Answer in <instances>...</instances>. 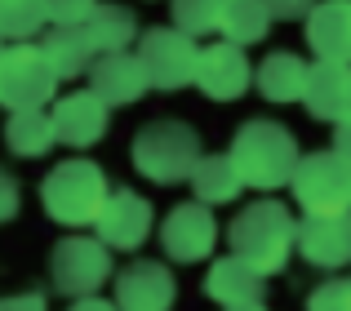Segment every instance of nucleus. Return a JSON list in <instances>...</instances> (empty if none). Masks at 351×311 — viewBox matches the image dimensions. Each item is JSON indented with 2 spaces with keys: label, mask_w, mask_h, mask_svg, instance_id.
<instances>
[{
  "label": "nucleus",
  "mask_w": 351,
  "mask_h": 311,
  "mask_svg": "<svg viewBox=\"0 0 351 311\" xmlns=\"http://www.w3.org/2000/svg\"><path fill=\"white\" fill-rule=\"evenodd\" d=\"M227 245L236 258H245L249 267H258L263 276L280 271L289 262V253L298 249V218L280 205V200H254L232 218L227 227Z\"/></svg>",
  "instance_id": "1"
},
{
  "label": "nucleus",
  "mask_w": 351,
  "mask_h": 311,
  "mask_svg": "<svg viewBox=\"0 0 351 311\" xmlns=\"http://www.w3.org/2000/svg\"><path fill=\"white\" fill-rule=\"evenodd\" d=\"M129 160L156 187H173V182H191L196 164L205 160L200 151V134L191 129L187 121H173V116H160V121L143 125L129 142Z\"/></svg>",
  "instance_id": "2"
},
{
  "label": "nucleus",
  "mask_w": 351,
  "mask_h": 311,
  "mask_svg": "<svg viewBox=\"0 0 351 311\" xmlns=\"http://www.w3.org/2000/svg\"><path fill=\"white\" fill-rule=\"evenodd\" d=\"M232 160L240 178H245V187L276 191L285 182H293L302 151H298V138L280 121H245L232 138Z\"/></svg>",
  "instance_id": "3"
},
{
  "label": "nucleus",
  "mask_w": 351,
  "mask_h": 311,
  "mask_svg": "<svg viewBox=\"0 0 351 311\" xmlns=\"http://www.w3.org/2000/svg\"><path fill=\"white\" fill-rule=\"evenodd\" d=\"M107 196H112V187H107L103 169H98L94 160H80V156L53 164V169L45 173V182H40V205L58 227L98 223Z\"/></svg>",
  "instance_id": "4"
},
{
  "label": "nucleus",
  "mask_w": 351,
  "mask_h": 311,
  "mask_svg": "<svg viewBox=\"0 0 351 311\" xmlns=\"http://www.w3.org/2000/svg\"><path fill=\"white\" fill-rule=\"evenodd\" d=\"M289 187L307 218H351V160L334 147L302 156Z\"/></svg>",
  "instance_id": "5"
},
{
  "label": "nucleus",
  "mask_w": 351,
  "mask_h": 311,
  "mask_svg": "<svg viewBox=\"0 0 351 311\" xmlns=\"http://www.w3.org/2000/svg\"><path fill=\"white\" fill-rule=\"evenodd\" d=\"M58 94V71L49 67L40 45H5L0 53V107L40 112Z\"/></svg>",
  "instance_id": "6"
},
{
  "label": "nucleus",
  "mask_w": 351,
  "mask_h": 311,
  "mask_svg": "<svg viewBox=\"0 0 351 311\" xmlns=\"http://www.w3.org/2000/svg\"><path fill=\"white\" fill-rule=\"evenodd\" d=\"M49 280L71 303L76 298H94L112 280V249L98 236H62L49 253Z\"/></svg>",
  "instance_id": "7"
},
{
  "label": "nucleus",
  "mask_w": 351,
  "mask_h": 311,
  "mask_svg": "<svg viewBox=\"0 0 351 311\" xmlns=\"http://www.w3.org/2000/svg\"><path fill=\"white\" fill-rule=\"evenodd\" d=\"M134 53H138V62H143L152 89H160V94H173V89L196 85L200 45L191 40V36H182L178 27H147Z\"/></svg>",
  "instance_id": "8"
},
{
  "label": "nucleus",
  "mask_w": 351,
  "mask_h": 311,
  "mask_svg": "<svg viewBox=\"0 0 351 311\" xmlns=\"http://www.w3.org/2000/svg\"><path fill=\"white\" fill-rule=\"evenodd\" d=\"M160 245L173 262H205L218 245V223L209 205H200V200L173 205L160 223Z\"/></svg>",
  "instance_id": "9"
},
{
  "label": "nucleus",
  "mask_w": 351,
  "mask_h": 311,
  "mask_svg": "<svg viewBox=\"0 0 351 311\" xmlns=\"http://www.w3.org/2000/svg\"><path fill=\"white\" fill-rule=\"evenodd\" d=\"M152 223H156L152 200H143L134 187H116L112 196H107V205H103V214H98L94 227H98V240H103L107 249L129 253L152 236Z\"/></svg>",
  "instance_id": "10"
},
{
  "label": "nucleus",
  "mask_w": 351,
  "mask_h": 311,
  "mask_svg": "<svg viewBox=\"0 0 351 311\" xmlns=\"http://www.w3.org/2000/svg\"><path fill=\"white\" fill-rule=\"evenodd\" d=\"M178 298V280L165 262L138 258L116 271V307L120 311H169Z\"/></svg>",
  "instance_id": "11"
},
{
  "label": "nucleus",
  "mask_w": 351,
  "mask_h": 311,
  "mask_svg": "<svg viewBox=\"0 0 351 311\" xmlns=\"http://www.w3.org/2000/svg\"><path fill=\"white\" fill-rule=\"evenodd\" d=\"M49 116H53V129H58L62 147L85 151V147H94V142H103L112 107H107L94 89H76V94H62Z\"/></svg>",
  "instance_id": "12"
},
{
  "label": "nucleus",
  "mask_w": 351,
  "mask_h": 311,
  "mask_svg": "<svg viewBox=\"0 0 351 311\" xmlns=\"http://www.w3.org/2000/svg\"><path fill=\"white\" fill-rule=\"evenodd\" d=\"M254 76L258 71L249 67V58H245L240 45L218 40V45H205V49H200L196 85H200V94L214 98V103H236V98L254 85Z\"/></svg>",
  "instance_id": "13"
},
{
  "label": "nucleus",
  "mask_w": 351,
  "mask_h": 311,
  "mask_svg": "<svg viewBox=\"0 0 351 311\" xmlns=\"http://www.w3.org/2000/svg\"><path fill=\"white\" fill-rule=\"evenodd\" d=\"M205 294L227 311L232 307H258L267 298V276L258 267H249L245 258L227 253V258H218L214 267L205 271Z\"/></svg>",
  "instance_id": "14"
},
{
  "label": "nucleus",
  "mask_w": 351,
  "mask_h": 311,
  "mask_svg": "<svg viewBox=\"0 0 351 311\" xmlns=\"http://www.w3.org/2000/svg\"><path fill=\"white\" fill-rule=\"evenodd\" d=\"M89 89L103 98L107 107H129L152 89L138 53H103V58L89 67Z\"/></svg>",
  "instance_id": "15"
},
{
  "label": "nucleus",
  "mask_w": 351,
  "mask_h": 311,
  "mask_svg": "<svg viewBox=\"0 0 351 311\" xmlns=\"http://www.w3.org/2000/svg\"><path fill=\"white\" fill-rule=\"evenodd\" d=\"M298 253L311 267H351V218H302L298 223Z\"/></svg>",
  "instance_id": "16"
},
{
  "label": "nucleus",
  "mask_w": 351,
  "mask_h": 311,
  "mask_svg": "<svg viewBox=\"0 0 351 311\" xmlns=\"http://www.w3.org/2000/svg\"><path fill=\"white\" fill-rule=\"evenodd\" d=\"M302 107H307L316 121H343L351 112V62H311L307 76V94H302Z\"/></svg>",
  "instance_id": "17"
},
{
  "label": "nucleus",
  "mask_w": 351,
  "mask_h": 311,
  "mask_svg": "<svg viewBox=\"0 0 351 311\" xmlns=\"http://www.w3.org/2000/svg\"><path fill=\"white\" fill-rule=\"evenodd\" d=\"M307 45L325 62H351V0H320L311 9Z\"/></svg>",
  "instance_id": "18"
},
{
  "label": "nucleus",
  "mask_w": 351,
  "mask_h": 311,
  "mask_svg": "<svg viewBox=\"0 0 351 311\" xmlns=\"http://www.w3.org/2000/svg\"><path fill=\"white\" fill-rule=\"evenodd\" d=\"M80 32L89 36V45H94L98 58H103V53H129V45L143 40V32H138V14L129 5H112V0L98 5L94 14L80 23Z\"/></svg>",
  "instance_id": "19"
},
{
  "label": "nucleus",
  "mask_w": 351,
  "mask_h": 311,
  "mask_svg": "<svg viewBox=\"0 0 351 311\" xmlns=\"http://www.w3.org/2000/svg\"><path fill=\"white\" fill-rule=\"evenodd\" d=\"M307 76H311V67L298 58V53L276 49V53H267V58L258 62L254 85H258V94H263L267 103H302V94H307Z\"/></svg>",
  "instance_id": "20"
},
{
  "label": "nucleus",
  "mask_w": 351,
  "mask_h": 311,
  "mask_svg": "<svg viewBox=\"0 0 351 311\" xmlns=\"http://www.w3.org/2000/svg\"><path fill=\"white\" fill-rule=\"evenodd\" d=\"M40 49L49 58V67L58 71V80H76V76H89V67L98 62L94 45L80 27H49L40 36Z\"/></svg>",
  "instance_id": "21"
},
{
  "label": "nucleus",
  "mask_w": 351,
  "mask_h": 311,
  "mask_svg": "<svg viewBox=\"0 0 351 311\" xmlns=\"http://www.w3.org/2000/svg\"><path fill=\"white\" fill-rule=\"evenodd\" d=\"M5 147L23 160H40L49 147H58V129H53V116L45 112H9L5 125Z\"/></svg>",
  "instance_id": "22"
},
{
  "label": "nucleus",
  "mask_w": 351,
  "mask_h": 311,
  "mask_svg": "<svg viewBox=\"0 0 351 311\" xmlns=\"http://www.w3.org/2000/svg\"><path fill=\"white\" fill-rule=\"evenodd\" d=\"M191 191H196L200 205H227V200H236L240 191H245V178H240L232 151L223 156H205V160L196 164V173H191Z\"/></svg>",
  "instance_id": "23"
},
{
  "label": "nucleus",
  "mask_w": 351,
  "mask_h": 311,
  "mask_svg": "<svg viewBox=\"0 0 351 311\" xmlns=\"http://www.w3.org/2000/svg\"><path fill=\"white\" fill-rule=\"evenodd\" d=\"M271 23H276V14L263 5V0H232V5H223V40L227 45H258V40H267V32H271Z\"/></svg>",
  "instance_id": "24"
},
{
  "label": "nucleus",
  "mask_w": 351,
  "mask_h": 311,
  "mask_svg": "<svg viewBox=\"0 0 351 311\" xmlns=\"http://www.w3.org/2000/svg\"><path fill=\"white\" fill-rule=\"evenodd\" d=\"M49 27L53 23L45 0H0V40L5 45H32Z\"/></svg>",
  "instance_id": "25"
},
{
  "label": "nucleus",
  "mask_w": 351,
  "mask_h": 311,
  "mask_svg": "<svg viewBox=\"0 0 351 311\" xmlns=\"http://www.w3.org/2000/svg\"><path fill=\"white\" fill-rule=\"evenodd\" d=\"M169 14H173V27L191 40L223 32V5L218 0H169Z\"/></svg>",
  "instance_id": "26"
},
{
  "label": "nucleus",
  "mask_w": 351,
  "mask_h": 311,
  "mask_svg": "<svg viewBox=\"0 0 351 311\" xmlns=\"http://www.w3.org/2000/svg\"><path fill=\"white\" fill-rule=\"evenodd\" d=\"M307 311H351V280H325L311 289Z\"/></svg>",
  "instance_id": "27"
},
{
  "label": "nucleus",
  "mask_w": 351,
  "mask_h": 311,
  "mask_svg": "<svg viewBox=\"0 0 351 311\" xmlns=\"http://www.w3.org/2000/svg\"><path fill=\"white\" fill-rule=\"evenodd\" d=\"M45 5H49V23L53 27H80L103 0H45Z\"/></svg>",
  "instance_id": "28"
},
{
  "label": "nucleus",
  "mask_w": 351,
  "mask_h": 311,
  "mask_svg": "<svg viewBox=\"0 0 351 311\" xmlns=\"http://www.w3.org/2000/svg\"><path fill=\"white\" fill-rule=\"evenodd\" d=\"M18 205H23V187H18V178L0 164V223H9V218L18 214Z\"/></svg>",
  "instance_id": "29"
},
{
  "label": "nucleus",
  "mask_w": 351,
  "mask_h": 311,
  "mask_svg": "<svg viewBox=\"0 0 351 311\" xmlns=\"http://www.w3.org/2000/svg\"><path fill=\"white\" fill-rule=\"evenodd\" d=\"M267 9H271L276 18H307L311 9H316V0H263Z\"/></svg>",
  "instance_id": "30"
},
{
  "label": "nucleus",
  "mask_w": 351,
  "mask_h": 311,
  "mask_svg": "<svg viewBox=\"0 0 351 311\" xmlns=\"http://www.w3.org/2000/svg\"><path fill=\"white\" fill-rule=\"evenodd\" d=\"M0 311H49V303H45V294H9L5 303H0Z\"/></svg>",
  "instance_id": "31"
},
{
  "label": "nucleus",
  "mask_w": 351,
  "mask_h": 311,
  "mask_svg": "<svg viewBox=\"0 0 351 311\" xmlns=\"http://www.w3.org/2000/svg\"><path fill=\"white\" fill-rule=\"evenodd\" d=\"M334 151H338V156H347V160H351V112H347L343 121L334 125Z\"/></svg>",
  "instance_id": "32"
},
{
  "label": "nucleus",
  "mask_w": 351,
  "mask_h": 311,
  "mask_svg": "<svg viewBox=\"0 0 351 311\" xmlns=\"http://www.w3.org/2000/svg\"><path fill=\"white\" fill-rule=\"evenodd\" d=\"M67 311H120L116 303H107V298H76Z\"/></svg>",
  "instance_id": "33"
},
{
  "label": "nucleus",
  "mask_w": 351,
  "mask_h": 311,
  "mask_svg": "<svg viewBox=\"0 0 351 311\" xmlns=\"http://www.w3.org/2000/svg\"><path fill=\"white\" fill-rule=\"evenodd\" d=\"M232 311H267V307H263V303H258V307H232Z\"/></svg>",
  "instance_id": "34"
},
{
  "label": "nucleus",
  "mask_w": 351,
  "mask_h": 311,
  "mask_svg": "<svg viewBox=\"0 0 351 311\" xmlns=\"http://www.w3.org/2000/svg\"><path fill=\"white\" fill-rule=\"evenodd\" d=\"M218 5H232V0H218Z\"/></svg>",
  "instance_id": "35"
},
{
  "label": "nucleus",
  "mask_w": 351,
  "mask_h": 311,
  "mask_svg": "<svg viewBox=\"0 0 351 311\" xmlns=\"http://www.w3.org/2000/svg\"><path fill=\"white\" fill-rule=\"evenodd\" d=\"M0 53H5V40H0Z\"/></svg>",
  "instance_id": "36"
}]
</instances>
